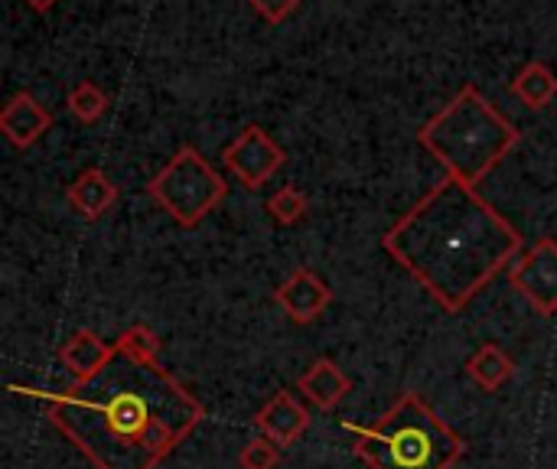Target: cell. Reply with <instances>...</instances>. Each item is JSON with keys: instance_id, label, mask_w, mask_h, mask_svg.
Instances as JSON below:
<instances>
[{"instance_id": "44dd1931", "label": "cell", "mask_w": 557, "mask_h": 469, "mask_svg": "<svg viewBox=\"0 0 557 469\" xmlns=\"http://www.w3.org/2000/svg\"><path fill=\"white\" fill-rule=\"evenodd\" d=\"M26 3H29V7H33L36 13H46V10H52V7H55L59 0H26Z\"/></svg>"}, {"instance_id": "4fadbf2b", "label": "cell", "mask_w": 557, "mask_h": 469, "mask_svg": "<svg viewBox=\"0 0 557 469\" xmlns=\"http://www.w3.org/2000/svg\"><path fill=\"white\" fill-rule=\"evenodd\" d=\"M114 346H108L98 333L91 330H75L62 346H59V362L65 366V372L75 382H88L91 375H98L108 359H111Z\"/></svg>"}, {"instance_id": "8992f818", "label": "cell", "mask_w": 557, "mask_h": 469, "mask_svg": "<svg viewBox=\"0 0 557 469\" xmlns=\"http://www.w3.org/2000/svg\"><path fill=\"white\" fill-rule=\"evenodd\" d=\"M284 163H287L284 147H281L261 124H248V127L222 150V166H225L245 189L264 186Z\"/></svg>"}, {"instance_id": "8fae6325", "label": "cell", "mask_w": 557, "mask_h": 469, "mask_svg": "<svg viewBox=\"0 0 557 469\" xmlns=\"http://www.w3.org/2000/svg\"><path fill=\"white\" fill-rule=\"evenodd\" d=\"M65 199H69V206H72L75 215H82L85 222H95V219H101V215L114 206V199H117V183H114L101 166H88V170H82V173L69 183Z\"/></svg>"}, {"instance_id": "9c48e42d", "label": "cell", "mask_w": 557, "mask_h": 469, "mask_svg": "<svg viewBox=\"0 0 557 469\" xmlns=\"http://www.w3.org/2000/svg\"><path fill=\"white\" fill-rule=\"evenodd\" d=\"M49 127H52V111L42 108L29 91H16L0 111V131L20 150L33 147Z\"/></svg>"}, {"instance_id": "7c38bea8", "label": "cell", "mask_w": 557, "mask_h": 469, "mask_svg": "<svg viewBox=\"0 0 557 469\" xmlns=\"http://www.w3.org/2000/svg\"><path fill=\"white\" fill-rule=\"evenodd\" d=\"M297 388L304 392L307 402H313V408L333 411L352 392V379L333 359H313L307 372L297 379Z\"/></svg>"}, {"instance_id": "52a82bcc", "label": "cell", "mask_w": 557, "mask_h": 469, "mask_svg": "<svg viewBox=\"0 0 557 469\" xmlns=\"http://www.w3.org/2000/svg\"><path fill=\"white\" fill-rule=\"evenodd\" d=\"M509 284L535 307L542 317L557 313V242L552 235H542L532 248H525L512 268Z\"/></svg>"}, {"instance_id": "7a4b0ae2", "label": "cell", "mask_w": 557, "mask_h": 469, "mask_svg": "<svg viewBox=\"0 0 557 469\" xmlns=\"http://www.w3.org/2000/svg\"><path fill=\"white\" fill-rule=\"evenodd\" d=\"M382 248L447 313H460L519 258L522 235L476 193V186L444 176L382 235Z\"/></svg>"}, {"instance_id": "d6986e66", "label": "cell", "mask_w": 557, "mask_h": 469, "mask_svg": "<svg viewBox=\"0 0 557 469\" xmlns=\"http://www.w3.org/2000/svg\"><path fill=\"white\" fill-rule=\"evenodd\" d=\"M117 346L127 349L131 356H140V359H160V340H157V333L147 330V326H140V323L131 326V330H124L117 336Z\"/></svg>"}, {"instance_id": "6da1fadb", "label": "cell", "mask_w": 557, "mask_h": 469, "mask_svg": "<svg viewBox=\"0 0 557 469\" xmlns=\"http://www.w3.org/2000/svg\"><path fill=\"white\" fill-rule=\"evenodd\" d=\"M10 392L42 402L59 428L95 469H157L206 418L202 402L186 392L160 359L131 356L114 343L108 366L65 392Z\"/></svg>"}, {"instance_id": "ba28073f", "label": "cell", "mask_w": 557, "mask_h": 469, "mask_svg": "<svg viewBox=\"0 0 557 469\" xmlns=\"http://www.w3.org/2000/svg\"><path fill=\"white\" fill-rule=\"evenodd\" d=\"M274 304L287 313V320L307 326L333 304V291L317 271L297 268L287 274V281H281V287H274Z\"/></svg>"}, {"instance_id": "277c9868", "label": "cell", "mask_w": 557, "mask_h": 469, "mask_svg": "<svg viewBox=\"0 0 557 469\" xmlns=\"http://www.w3.org/2000/svg\"><path fill=\"white\" fill-rule=\"evenodd\" d=\"M343 431L372 469H454L467 454L463 437L414 392H405L375 424L343 421Z\"/></svg>"}, {"instance_id": "9a60e30c", "label": "cell", "mask_w": 557, "mask_h": 469, "mask_svg": "<svg viewBox=\"0 0 557 469\" xmlns=\"http://www.w3.org/2000/svg\"><path fill=\"white\" fill-rule=\"evenodd\" d=\"M509 91H512L525 108L542 111V108H545V104H548V101L557 95L555 69L535 59V62H529V65L512 78Z\"/></svg>"}, {"instance_id": "3957f363", "label": "cell", "mask_w": 557, "mask_h": 469, "mask_svg": "<svg viewBox=\"0 0 557 469\" xmlns=\"http://www.w3.org/2000/svg\"><path fill=\"white\" fill-rule=\"evenodd\" d=\"M519 137V127L476 85H463L454 101L418 131L421 147L447 170V176L470 186L483 183Z\"/></svg>"}, {"instance_id": "e0dca14e", "label": "cell", "mask_w": 557, "mask_h": 469, "mask_svg": "<svg viewBox=\"0 0 557 469\" xmlns=\"http://www.w3.org/2000/svg\"><path fill=\"white\" fill-rule=\"evenodd\" d=\"M268 215L274 219V222H281V225H294V222H300L304 215H307V209H310V199H307V193L300 189V186H281L271 199H268Z\"/></svg>"}, {"instance_id": "5bb4252c", "label": "cell", "mask_w": 557, "mask_h": 469, "mask_svg": "<svg viewBox=\"0 0 557 469\" xmlns=\"http://www.w3.org/2000/svg\"><path fill=\"white\" fill-rule=\"evenodd\" d=\"M467 375L480 392H499L512 375H516V362L512 356L496 346V343H483L470 359H467Z\"/></svg>"}, {"instance_id": "5b68a950", "label": "cell", "mask_w": 557, "mask_h": 469, "mask_svg": "<svg viewBox=\"0 0 557 469\" xmlns=\"http://www.w3.org/2000/svg\"><path fill=\"white\" fill-rule=\"evenodd\" d=\"M225 193L228 183L193 144H183L147 183V196L183 229L199 225L225 199Z\"/></svg>"}, {"instance_id": "ffe728a7", "label": "cell", "mask_w": 557, "mask_h": 469, "mask_svg": "<svg viewBox=\"0 0 557 469\" xmlns=\"http://www.w3.org/2000/svg\"><path fill=\"white\" fill-rule=\"evenodd\" d=\"M251 7H255V13L261 16V20H268V23H284L297 7H300V0H248Z\"/></svg>"}, {"instance_id": "30bf717a", "label": "cell", "mask_w": 557, "mask_h": 469, "mask_svg": "<svg viewBox=\"0 0 557 469\" xmlns=\"http://www.w3.org/2000/svg\"><path fill=\"white\" fill-rule=\"evenodd\" d=\"M251 424L261 431V437H271L277 447H290L310 428V411L290 392H274V398L261 405Z\"/></svg>"}, {"instance_id": "2e32d148", "label": "cell", "mask_w": 557, "mask_h": 469, "mask_svg": "<svg viewBox=\"0 0 557 469\" xmlns=\"http://www.w3.org/2000/svg\"><path fill=\"white\" fill-rule=\"evenodd\" d=\"M69 111L78 118V121H85V124H95L104 111H108V95L91 82V78H85V82H78L72 91H69Z\"/></svg>"}, {"instance_id": "ac0fdd59", "label": "cell", "mask_w": 557, "mask_h": 469, "mask_svg": "<svg viewBox=\"0 0 557 469\" xmlns=\"http://www.w3.org/2000/svg\"><path fill=\"white\" fill-rule=\"evenodd\" d=\"M281 451H284V447H277L271 437H255V441H248V444L242 447L238 464H242V469H277V464H281Z\"/></svg>"}]
</instances>
